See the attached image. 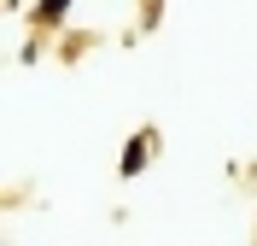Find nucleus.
Listing matches in <instances>:
<instances>
[{"label":"nucleus","mask_w":257,"mask_h":246,"mask_svg":"<svg viewBox=\"0 0 257 246\" xmlns=\"http://www.w3.org/2000/svg\"><path fill=\"white\" fill-rule=\"evenodd\" d=\"M70 6H76V0H35V12H30V18H35V41L59 30L64 18H70Z\"/></svg>","instance_id":"2"},{"label":"nucleus","mask_w":257,"mask_h":246,"mask_svg":"<svg viewBox=\"0 0 257 246\" xmlns=\"http://www.w3.org/2000/svg\"><path fill=\"white\" fill-rule=\"evenodd\" d=\"M152 152H158V129H135L123 141V152H117V170H123V182H135L146 170V164H152Z\"/></svg>","instance_id":"1"}]
</instances>
